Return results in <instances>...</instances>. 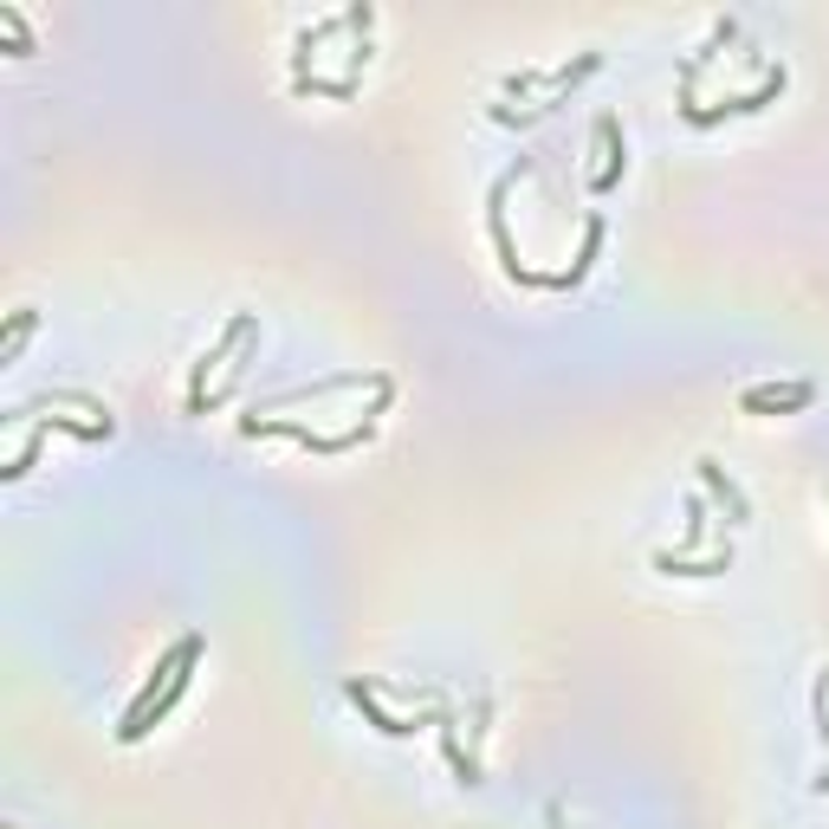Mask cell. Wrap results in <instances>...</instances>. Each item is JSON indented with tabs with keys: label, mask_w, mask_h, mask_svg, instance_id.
Instances as JSON below:
<instances>
[{
	"label": "cell",
	"mask_w": 829,
	"mask_h": 829,
	"mask_svg": "<svg viewBox=\"0 0 829 829\" xmlns=\"http://www.w3.org/2000/svg\"><path fill=\"white\" fill-rule=\"evenodd\" d=\"M194 661H201V636H182L176 648H169V661L156 668V680L137 693V700H130V713H123V726H117V739H123V746H137V739L150 732L156 719H162L176 700H182V693H189Z\"/></svg>",
	"instance_id": "6da1fadb"
},
{
	"label": "cell",
	"mask_w": 829,
	"mask_h": 829,
	"mask_svg": "<svg viewBox=\"0 0 829 829\" xmlns=\"http://www.w3.org/2000/svg\"><path fill=\"white\" fill-rule=\"evenodd\" d=\"M817 402V382H785V389H746L739 409L746 414H797Z\"/></svg>",
	"instance_id": "7a4b0ae2"
},
{
	"label": "cell",
	"mask_w": 829,
	"mask_h": 829,
	"mask_svg": "<svg viewBox=\"0 0 829 829\" xmlns=\"http://www.w3.org/2000/svg\"><path fill=\"white\" fill-rule=\"evenodd\" d=\"M350 700H357V707L370 713V726L389 732V739H409V732H414V719H396V713H382V707H377V680H350Z\"/></svg>",
	"instance_id": "3957f363"
},
{
	"label": "cell",
	"mask_w": 829,
	"mask_h": 829,
	"mask_svg": "<svg viewBox=\"0 0 829 829\" xmlns=\"http://www.w3.org/2000/svg\"><path fill=\"white\" fill-rule=\"evenodd\" d=\"M603 137H609V169L597 176V194L616 189V182H622V162H629V150H622V130H616V117H603Z\"/></svg>",
	"instance_id": "277c9868"
},
{
	"label": "cell",
	"mask_w": 829,
	"mask_h": 829,
	"mask_svg": "<svg viewBox=\"0 0 829 829\" xmlns=\"http://www.w3.org/2000/svg\"><path fill=\"white\" fill-rule=\"evenodd\" d=\"M700 480H707V487L726 499V519H746V499H739V487H732V480L719 473V460H700Z\"/></svg>",
	"instance_id": "5b68a950"
},
{
	"label": "cell",
	"mask_w": 829,
	"mask_h": 829,
	"mask_svg": "<svg viewBox=\"0 0 829 829\" xmlns=\"http://www.w3.org/2000/svg\"><path fill=\"white\" fill-rule=\"evenodd\" d=\"M27 331H33V311H13V324H7V357L27 343Z\"/></svg>",
	"instance_id": "8992f818"
}]
</instances>
